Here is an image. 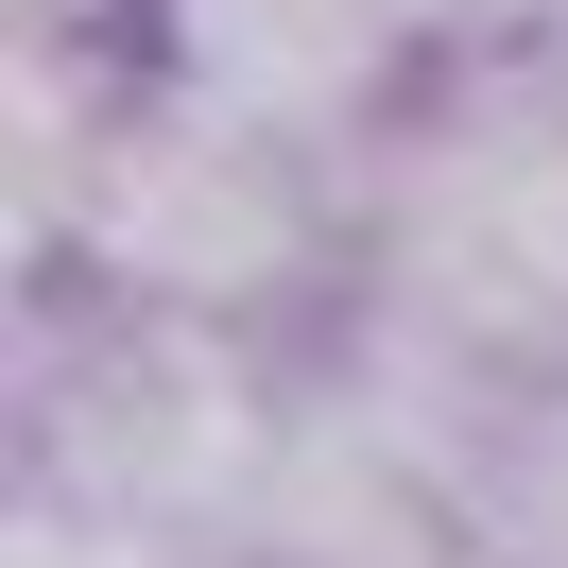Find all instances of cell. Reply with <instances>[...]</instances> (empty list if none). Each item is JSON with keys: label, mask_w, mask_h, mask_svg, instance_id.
Here are the masks:
<instances>
[{"label": "cell", "mask_w": 568, "mask_h": 568, "mask_svg": "<svg viewBox=\"0 0 568 568\" xmlns=\"http://www.w3.org/2000/svg\"><path fill=\"white\" fill-rule=\"evenodd\" d=\"M345 293V379L396 430H465L568 379V52H448L379 121Z\"/></svg>", "instance_id": "6da1fadb"}, {"label": "cell", "mask_w": 568, "mask_h": 568, "mask_svg": "<svg viewBox=\"0 0 568 568\" xmlns=\"http://www.w3.org/2000/svg\"><path fill=\"white\" fill-rule=\"evenodd\" d=\"M293 448V379H258V327H173V311H104L36 327L18 362V465L36 499H87V517L190 534V551L242 568V517Z\"/></svg>", "instance_id": "7a4b0ae2"}, {"label": "cell", "mask_w": 568, "mask_h": 568, "mask_svg": "<svg viewBox=\"0 0 568 568\" xmlns=\"http://www.w3.org/2000/svg\"><path fill=\"white\" fill-rule=\"evenodd\" d=\"M70 258L104 276V311H173V327H258L276 293H311L345 258V207L311 190V139L207 104V87L155 70L104 139V190H87Z\"/></svg>", "instance_id": "3957f363"}, {"label": "cell", "mask_w": 568, "mask_h": 568, "mask_svg": "<svg viewBox=\"0 0 568 568\" xmlns=\"http://www.w3.org/2000/svg\"><path fill=\"white\" fill-rule=\"evenodd\" d=\"M242 568H499V551H483V499L448 483V448H414L379 396L311 379L276 483L242 517Z\"/></svg>", "instance_id": "277c9868"}, {"label": "cell", "mask_w": 568, "mask_h": 568, "mask_svg": "<svg viewBox=\"0 0 568 568\" xmlns=\"http://www.w3.org/2000/svg\"><path fill=\"white\" fill-rule=\"evenodd\" d=\"M430 36H448V0H155V70L276 139H345V121L414 104Z\"/></svg>", "instance_id": "5b68a950"}]
</instances>
